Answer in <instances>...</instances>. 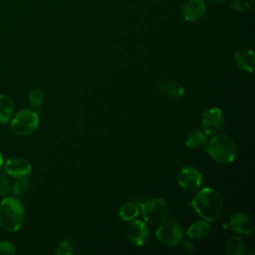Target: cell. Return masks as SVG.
<instances>
[{"instance_id":"cb8c5ba5","label":"cell","mask_w":255,"mask_h":255,"mask_svg":"<svg viewBox=\"0 0 255 255\" xmlns=\"http://www.w3.org/2000/svg\"><path fill=\"white\" fill-rule=\"evenodd\" d=\"M73 253H74V245L69 240H62L56 249L57 255H72Z\"/></svg>"},{"instance_id":"44dd1931","label":"cell","mask_w":255,"mask_h":255,"mask_svg":"<svg viewBox=\"0 0 255 255\" xmlns=\"http://www.w3.org/2000/svg\"><path fill=\"white\" fill-rule=\"evenodd\" d=\"M29 103L34 108H40L45 101V94L40 88H34L28 95Z\"/></svg>"},{"instance_id":"83f0119b","label":"cell","mask_w":255,"mask_h":255,"mask_svg":"<svg viewBox=\"0 0 255 255\" xmlns=\"http://www.w3.org/2000/svg\"><path fill=\"white\" fill-rule=\"evenodd\" d=\"M2 166H3V156H2V153L0 151V170H1Z\"/></svg>"},{"instance_id":"9c48e42d","label":"cell","mask_w":255,"mask_h":255,"mask_svg":"<svg viewBox=\"0 0 255 255\" xmlns=\"http://www.w3.org/2000/svg\"><path fill=\"white\" fill-rule=\"evenodd\" d=\"M5 173L13 178H21L28 176L32 171L31 162L19 155L10 156L4 163Z\"/></svg>"},{"instance_id":"484cf974","label":"cell","mask_w":255,"mask_h":255,"mask_svg":"<svg viewBox=\"0 0 255 255\" xmlns=\"http://www.w3.org/2000/svg\"><path fill=\"white\" fill-rule=\"evenodd\" d=\"M182 243V250L186 253H192L194 251V245L189 240H183L180 242Z\"/></svg>"},{"instance_id":"7a4b0ae2","label":"cell","mask_w":255,"mask_h":255,"mask_svg":"<svg viewBox=\"0 0 255 255\" xmlns=\"http://www.w3.org/2000/svg\"><path fill=\"white\" fill-rule=\"evenodd\" d=\"M25 220V207L19 197L9 195L0 201V226L10 232L21 228Z\"/></svg>"},{"instance_id":"7c38bea8","label":"cell","mask_w":255,"mask_h":255,"mask_svg":"<svg viewBox=\"0 0 255 255\" xmlns=\"http://www.w3.org/2000/svg\"><path fill=\"white\" fill-rule=\"evenodd\" d=\"M205 9L204 0H187L181 8V13L186 21L195 22L203 16Z\"/></svg>"},{"instance_id":"8992f818","label":"cell","mask_w":255,"mask_h":255,"mask_svg":"<svg viewBox=\"0 0 255 255\" xmlns=\"http://www.w3.org/2000/svg\"><path fill=\"white\" fill-rule=\"evenodd\" d=\"M156 240L165 246H175L183 239V228L175 220H163L155 231Z\"/></svg>"},{"instance_id":"4316f807","label":"cell","mask_w":255,"mask_h":255,"mask_svg":"<svg viewBox=\"0 0 255 255\" xmlns=\"http://www.w3.org/2000/svg\"><path fill=\"white\" fill-rule=\"evenodd\" d=\"M208 1H210L212 3H215V4H222V3L226 2L227 0H208Z\"/></svg>"},{"instance_id":"5bb4252c","label":"cell","mask_w":255,"mask_h":255,"mask_svg":"<svg viewBox=\"0 0 255 255\" xmlns=\"http://www.w3.org/2000/svg\"><path fill=\"white\" fill-rule=\"evenodd\" d=\"M158 90L166 95L169 98L172 99H180L183 97L184 95V87L176 82V81H171V80H165V81H161L157 84Z\"/></svg>"},{"instance_id":"9a60e30c","label":"cell","mask_w":255,"mask_h":255,"mask_svg":"<svg viewBox=\"0 0 255 255\" xmlns=\"http://www.w3.org/2000/svg\"><path fill=\"white\" fill-rule=\"evenodd\" d=\"M140 201L130 200L122 204L118 210V215L123 221H131L137 217L140 211Z\"/></svg>"},{"instance_id":"d4e9b609","label":"cell","mask_w":255,"mask_h":255,"mask_svg":"<svg viewBox=\"0 0 255 255\" xmlns=\"http://www.w3.org/2000/svg\"><path fill=\"white\" fill-rule=\"evenodd\" d=\"M16 253V247L12 242L0 241V254L13 255Z\"/></svg>"},{"instance_id":"7402d4cb","label":"cell","mask_w":255,"mask_h":255,"mask_svg":"<svg viewBox=\"0 0 255 255\" xmlns=\"http://www.w3.org/2000/svg\"><path fill=\"white\" fill-rule=\"evenodd\" d=\"M254 3V0H231L229 7L236 12H244L249 10Z\"/></svg>"},{"instance_id":"6da1fadb","label":"cell","mask_w":255,"mask_h":255,"mask_svg":"<svg viewBox=\"0 0 255 255\" xmlns=\"http://www.w3.org/2000/svg\"><path fill=\"white\" fill-rule=\"evenodd\" d=\"M191 205L201 218L212 222L220 217L224 201L219 191L212 187H204L195 193Z\"/></svg>"},{"instance_id":"603a6c76","label":"cell","mask_w":255,"mask_h":255,"mask_svg":"<svg viewBox=\"0 0 255 255\" xmlns=\"http://www.w3.org/2000/svg\"><path fill=\"white\" fill-rule=\"evenodd\" d=\"M12 186L10 183L9 178L7 177V174L0 173V195L2 197H6L11 195Z\"/></svg>"},{"instance_id":"2e32d148","label":"cell","mask_w":255,"mask_h":255,"mask_svg":"<svg viewBox=\"0 0 255 255\" xmlns=\"http://www.w3.org/2000/svg\"><path fill=\"white\" fill-rule=\"evenodd\" d=\"M210 230H211L210 224L208 223V221L203 219V220H198V221H195L194 223H192L188 227L186 234H187L188 238H190V239L200 240V239L205 238L209 234Z\"/></svg>"},{"instance_id":"8fae6325","label":"cell","mask_w":255,"mask_h":255,"mask_svg":"<svg viewBox=\"0 0 255 255\" xmlns=\"http://www.w3.org/2000/svg\"><path fill=\"white\" fill-rule=\"evenodd\" d=\"M228 225L232 231L242 235L251 234L254 228L251 218L247 214L241 212L234 213L233 215H231Z\"/></svg>"},{"instance_id":"3957f363","label":"cell","mask_w":255,"mask_h":255,"mask_svg":"<svg viewBox=\"0 0 255 255\" xmlns=\"http://www.w3.org/2000/svg\"><path fill=\"white\" fill-rule=\"evenodd\" d=\"M206 151L217 162L228 164L237 156V145L227 134H215L206 142Z\"/></svg>"},{"instance_id":"4fadbf2b","label":"cell","mask_w":255,"mask_h":255,"mask_svg":"<svg viewBox=\"0 0 255 255\" xmlns=\"http://www.w3.org/2000/svg\"><path fill=\"white\" fill-rule=\"evenodd\" d=\"M234 59L237 66L248 73H253L255 70V55L249 49H239L234 54Z\"/></svg>"},{"instance_id":"e0dca14e","label":"cell","mask_w":255,"mask_h":255,"mask_svg":"<svg viewBox=\"0 0 255 255\" xmlns=\"http://www.w3.org/2000/svg\"><path fill=\"white\" fill-rule=\"evenodd\" d=\"M14 115V104L12 99L4 94H0V124L10 122Z\"/></svg>"},{"instance_id":"ffe728a7","label":"cell","mask_w":255,"mask_h":255,"mask_svg":"<svg viewBox=\"0 0 255 255\" xmlns=\"http://www.w3.org/2000/svg\"><path fill=\"white\" fill-rule=\"evenodd\" d=\"M31 180L26 176V177H21L17 178V180L14 182L11 190V194L16 197H21L27 194L31 188Z\"/></svg>"},{"instance_id":"30bf717a","label":"cell","mask_w":255,"mask_h":255,"mask_svg":"<svg viewBox=\"0 0 255 255\" xmlns=\"http://www.w3.org/2000/svg\"><path fill=\"white\" fill-rule=\"evenodd\" d=\"M127 237L132 244L142 246L149 237V227L144 220L133 219L127 227Z\"/></svg>"},{"instance_id":"5b68a950","label":"cell","mask_w":255,"mask_h":255,"mask_svg":"<svg viewBox=\"0 0 255 255\" xmlns=\"http://www.w3.org/2000/svg\"><path fill=\"white\" fill-rule=\"evenodd\" d=\"M140 212L146 223L159 224L166 219L169 207L163 198L156 197L140 203Z\"/></svg>"},{"instance_id":"d6986e66","label":"cell","mask_w":255,"mask_h":255,"mask_svg":"<svg viewBox=\"0 0 255 255\" xmlns=\"http://www.w3.org/2000/svg\"><path fill=\"white\" fill-rule=\"evenodd\" d=\"M206 142H207L206 134L199 129H194L191 132H189V134L185 139V145L189 148L201 147L205 145Z\"/></svg>"},{"instance_id":"ac0fdd59","label":"cell","mask_w":255,"mask_h":255,"mask_svg":"<svg viewBox=\"0 0 255 255\" xmlns=\"http://www.w3.org/2000/svg\"><path fill=\"white\" fill-rule=\"evenodd\" d=\"M225 252L228 255H243L245 253V244L242 238L237 235L229 237L225 244Z\"/></svg>"},{"instance_id":"ba28073f","label":"cell","mask_w":255,"mask_h":255,"mask_svg":"<svg viewBox=\"0 0 255 255\" xmlns=\"http://www.w3.org/2000/svg\"><path fill=\"white\" fill-rule=\"evenodd\" d=\"M224 125L222 111L219 108H211L204 112L201 118V128L205 134L218 133Z\"/></svg>"},{"instance_id":"277c9868","label":"cell","mask_w":255,"mask_h":255,"mask_svg":"<svg viewBox=\"0 0 255 255\" xmlns=\"http://www.w3.org/2000/svg\"><path fill=\"white\" fill-rule=\"evenodd\" d=\"M39 126V117L36 112L30 109L19 111L10 120L11 131L19 136H26L33 133Z\"/></svg>"},{"instance_id":"52a82bcc","label":"cell","mask_w":255,"mask_h":255,"mask_svg":"<svg viewBox=\"0 0 255 255\" xmlns=\"http://www.w3.org/2000/svg\"><path fill=\"white\" fill-rule=\"evenodd\" d=\"M177 182L184 191L194 192L201 186L202 175L194 166L185 165L177 174Z\"/></svg>"}]
</instances>
